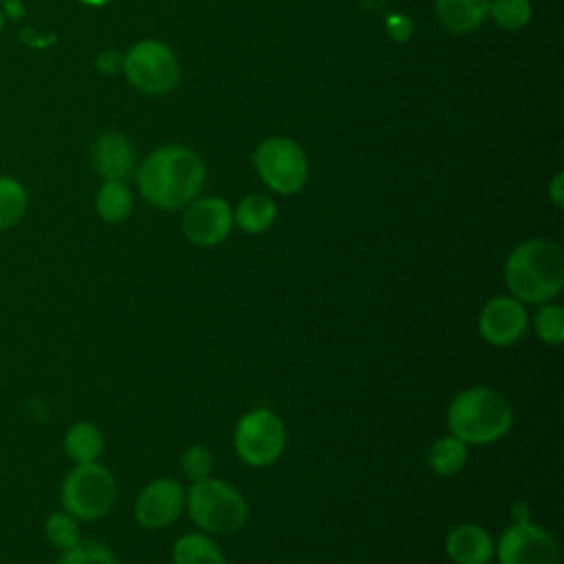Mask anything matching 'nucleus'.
<instances>
[{
    "instance_id": "a211bd4d",
    "label": "nucleus",
    "mask_w": 564,
    "mask_h": 564,
    "mask_svg": "<svg viewBox=\"0 0 564 564\" xmlns=\"http://www.w3.org/2000/svg\"><path fill=\"white\" fill-rule=\"evenodd\" d=\"M278 207L264 194H249L240 198L234 209V225H238L245 234H264L275 223Z\"/></svg>"
},
{
    "instance_id": "9b49d317",
    "label": "nucleus",
    "mask_w": 564,
    "mask_h": 564,
    "mask_svg": "<svg viewBox=\"0 0 564 564\" xmlns=\"http://www.w3.org/2000/svg\"><path fill=\"white\" fill-rule=\"evenodd\" d=\"M181 229L196 247H216L229 238L234 229V209L218 196L194 198L183 214Z\"/></svg>"
},
{
    "instance_id": "20e7f679",
    "label": "nucleus",
    "mask_w": 564,
    "mask_h": 564,
    "mask_svg": "<svg viewBox=\"0 0 564 564\" xmlns=\"http://www.w3.org/2000/svg\"><path fill=\"white\" fill-rule=\"evenodd\" d=\"M185 509L194 524L207 535H231L249 518L245 496L223 478H203L185 491Z\"/></svg>"
},
{
    "instance_id": "dca6fc26",
    "label": "nucleus",
    "mask_w": 564,
    "mask_h": 564,
    "mask_svg": "<svg viewBox=\"0 0 564 564\" xmlns=\"http://www.w3.org/2000/svg\"><path fill=\"white\" fill-rule=\"evenodd\" d=\"M62 447H64V454L75 465L97 463L104 454L106 438H104V432L95 423L77 421V423L66 427L64 438H62Z\"/></svg>"
},
{
    "instance_id": "7ed1b4c3",
    "label": "nucleus",
    "mask_w": 564,
    "mask_h": 564,
    "mask_svg": "<svg viewBox=\"0 0 564 564\" xmlns=\"http://www.w3.org/2000/svg\"><path fill=\"white\" fill-rule=\"evenodd\" d=\"M513 408L509 399L487 386L458 392L447 408V430L467 445H489L509 434Z\"/></svg>"
},
{
    "instance_id": "6e6552de",
    "label": "nucleus",
    "mask_w": 564,
    "mask_h": 564,
    "mask_svg": "<svg viewBox=\"0 0 564 564\" xmlns=\"http://www.w3.org/2000/svg\"><path fill=\"white\" fill-rule=\"evenodd\" d=\"M123 73L128 82L145 95H165L176 86L181 77L174 53L154 40L137 42L126 53Z\"/></svg>"
},
{
    "instance_id": "4468645a",
    "label": "nucleus",
    "mask_w": 564,
    "mask_h": 564,
    "mask_svg": "<svg viewBox=\"0 0 564 564\" xmlns=\"http://www.w3.org/2000/svg\"><path fill=\"white\" fill-rule=\"evenodd\" d=\"M496 542L491 533L474 522L456 524L445 538V553L454 564H489Z\"/></svg>"
},
{
    "instance_id": "c756f323",
    "label": "nucleus",
    "mask_w": 564,
    "mask_h": 564,
    "mask_svg": "<svg viewBox=\"0 0 564 564\" xmlns=\"http://www.w3.org/2000/svg\"><path fill=\"white\" fill-rule=\"evenodd\" d=\"M79 4H86V7H104V4H110L112 0H77Z\"/></svg>"
},
{
    "instance_id": "cd10ccee",
    "label": "nucleus",
    "mask_w": 564,
    "mask_h": 564,
    "mask_svg": "<svg viewBox=\"0 0 564 564\" xmlns=\"http://www.w3.org/2000/svg\"><path fill=\"white\" fill-rule=\"evenodd\" d=\"M95 66L104 75H117L119 70H123V55L117 48H106L97 55Z\"/></svg>"
},
{
    "instance_id": "f8f14e48",
    "label": "nucleus",
    "mask_w": 564,
    "mask_h": 564,
    "mask_svg": "<svg viewBox=\"0 0 564 564\" xmlns=\"http://www.w3.org/2000/svg\"><path fill=\"white\" fill-rule=\"evenodd\" d=\"M185 511V489L178 480L163 476L150 480L134 500V520L143 529H165Z\"/></svg>"
},
{
    "instance_id": "aec40b11",
    "label": "nucleus",
    "mask_w": 564,
    "mask_h": 564,
    "mask_svg": "<svg viewBox=\"0 0 564 564\" xmlns=\"http://www.w3.org/2000/svg\"><path fill=\"white\" fill-rule=\"evenodd\" d=\"M97 216L108 225L123 223L132 212V194L126 181H104L95 196Z\"/></svg>"
},
{
    "instance_id": "ddd939ff",
    "label": "nucleus",
    "mask_w": 564,
    "mask_h": 564,
    "mask_svg": "<svg viewBox=\"0 0 564 564\" xmlns=\"http://www.w3.org/2000/svg\"><path fill=\"white\" fill-rule=\"evenodd\" d=\"M90 161L104 181H126L134 170V148L128 137L106 132L93 143Z\"/></svg>"
},
{
    "instance_id": "412c9836",
    "label": "nucleus",
    "mask_w": 564,
    "mask_h": 564,
    "mask_svg": "<svg viewBox=\"0 0 564 564\" xmlns=\"http://www.w3.org/2000/svg\"><path fill=\"white\" fill-rule=\"evenodd\" d=\"M29 209L26 187L13 178L0 174V231L13 229Z\"/></svg>"
},
{
    "instance_id": "7c9ffc66",
    "label": "nucleus",
    "mask_w": 564,
    "mask_h": 564,
    "mask_svg": "<svg viewBox=\"0 0 564 564\" xmlns=\"http://www.w3.org/2000/svg\"><path fill=\"white\" fill-rule=\"evenodd\" d=\"M361 2H364V4H366V2H368V0H361ZM381 2H383V0H370V7H372V9H377V7H379V4H381Z\"/></svg>"
},
{
    "instance_id": "b1692460",
    "label": "nucleus",
    "mask_w": 564,
    "mask_h": 564,
    "mask_svg": "<svg viewBox=\"0 0 564 564\" xmlns=\"http://www.w3.org/2000/svg\"><path fill=\"white\" fill-rule=\"evenodd\" d=\"M57 564H119V560L106 544L82 540L77 546L62 551Z\"/></svg>"
},
{
    "instance_id": "423d86ee",
    "label": "nucleus",
    "mask_w": 564,
    "mask_h": 564,
    "mask_svg": "<svg viewBox=\"0 0 564 564\" xmlns=\"http://www.w3.org/2000/svg\"><path fill=\"white\" fill-rule=\"evenodd\" d=\"M286 447V427L269 408L247 410L234 427V449L249 467L273 465Z\"/></svg>"
},
{
    "instance_id": "9d476101",
    "label": "nucleus",
    "mask_w": 564,
    "mask_h": 564,
    "mask_svg": "<svg viewBox=\"0 0 564 564\" xmlns=\"http://www.w3.org/2000/svg\"><path fill=\"white\" fill-rule=\"evenodd\" d=\"M476 328L489 346L509 348L518 344L529 330L527 304L513 295H494L482 304Z\"/></svg>"
},
{
    "instance_id": "f3484780",
    "label": "nucleus",
    "mask_w": 564,
    "mask_h": 564,
    "mask_svg": "<svg viewBox=\"0 0 564 564\" xmlns=\"http://www.w3.org/2000/svg\"><path fill=\"white\" fill-rule=\"evenodd\" d=\"M172 564H227L218 542L203 533H183L172 546Z\"/></svg>"
},
{
    "instance_id": "6ab92c4d",
    "label": "nucleus",
    "mask_w": 564,
    "mask_h": 564,
    "mask_svg": "<svg viewBox=\"0 0 564 564\" xmlns=\"http://www.w3.org/2000/svg\"><path fill=\"white\" fill-rule=\"evenodd\" d=\"M469 445L454 434L438 436L427 449V465L438 476H456L465 469L469 458Z\"/></svg>"
},
{
    "instance_id": "5701e85b",
    "label": "nucleus",
    "mask_w": 564,
    "mask_h": 564,
    "mask_svg": "<svg viewBox=\"0 0 564 564\" xmlns=\"http://www.w3.org/2000/svg\"><path fill=\"white\" fill-rule=\"evenodd\" d=\"M529 322L542 344L560 346L564 341V308L553 300L538 304V311Z\"/></svg>"
},
{
    "instance_id": "1a4fd4ad",
    "label": "nucleus",
    "mask_w": 564,
    "mask_h": 564,
    "mask_svg": "<svg viewBox=\"0 0 564 564\" xmlns=\"http://www.w3.org/2000/svg\"><path fill=\"white\" fill-rule=\"evenodd\" d=\"M494 557L498 564H560V546L544 527L516 520L498 535Z\"/></svg>"
},
{
    "instance_id": "f257e3e1",
    "label": "nucleus",
    "mask_w": 564,
    "mask_h": 564,
    "mask_svg": "<svg viewBox=\"0 0 564 564\" xmlns=\"http://www.w3.org/2000/svg\"><path fill=\"white\" fill-rule=\"evenodd\" d=\"M205 165L187 148L167 145L150 152L137 170L141 196L159 209L187 207L203 189Z\"/></svg>"
},
{
    "instance_id": "f03ea898",
    "label": "nucleus",
    "mask_w": 564,
    "mask_h": 564,
    "mask_svg": "<svg viewBox=\"0 0 564 564\" xmlns=\"http://www.w3.org/2000/svg\"><path fill=\"white\" fill-rule=\"evenodd\" d=\"M505 284L509 295L522 304H544L564 289V249L546 238L524 240L505 260Z\"/></svg>"
},
{
    "instance_id": "a878e982",
    "label": "nucleus",
    "mask_w": 564,
    "mask_h": 564,
    "mask_svg": "<svg viewBox=\"0 0 564 564\" xmlns=\"http://www.w3.org/2000/svg\"><path fill=\"white\" fill-rule=\"evenodd\" d=\"M181 469L189 482L209 478L214 469V456L205 445H189L181 454Z\"/></svg>"
},
{
    "instance_id": "c85d7f7f",
    "label": "nucleus",
    "mask_w": 564,
    "mask_h": 564,
    "mask_svg": "<svg viewBox=\"0 0 564 564\" xmlns=\"http://www.w3.org/2000/svg\"><path fill=\"white\" fill-rule=\"evenodd\" d=\"M551 200L555 207H562V174H557L551 183Z\"/></svg>"
},
{
    "instance_id": "2f4dec72",
    "label": "nucleus",
    "mask_w": 564,
    "mask_h": 564,
    "mask_svg": "<svg viewBox=\"0 0 564 564\" xmlns=\"http://www.w3.org/2000/svg\"><path fill=\"white\" fill-rule=\"evenodd\" d=\"M2 26H4V11L0 9V31H2Z\"/></svg>"
},
{
    "instance_id": "0eeeda50",
    "label": "nucleus",
    "mask_w": 564,
    "mask_h": 564,
    "mask_svg": "<svg viewBox=\"0 0 564 564\" xmlns=\"http://www.w3.org/2000/svg\"><path fill=\"white\" fill-rule=\"evenodd\" d=\"M253 165L264 185L278 194H295L308 178L304 150L286 137H271L262 141L253 152Z\"/></svg>"
},
{
    "instance_id": "bb28decb",
    "label": "nucleus",
    "mask_w": 564,
    "mask_h": 564,
    "mask_svg": "<svg viewBox=\"0 0 564 564\" xmlns=\"http://www.w3.org/2000/svg\"><path fill=\"white\" fill-rule=\"evenodd\" d=\"M386 29H388V33H390L397 42H405V40H410V37H412V33H414V24H412V20H410L408 15H399V13L388 15V20H386Z\"/></svg>"
},
{
    "instance_id": "393cba45",
    "label": "nucleus",
    "mask_w": 564,
    "mask_h": 564,
    "mask_svg": "<svg viewBox=\"0 0 564 564\" xmlns=\"http://www.w3.org/2000/svg\"><path fill=\"white\" fill-rule=\"evenodd\" d=\"M489 15L502 29H520L531 20L529 0H491Z\"/></svg>"
},
{
    "instance_id": "39448f33",
    "label": "nucleus",
    "mask_w": 564,
    "mask_h": 564,
    "mask_svg": "<svg viewBox=\"0 0 564 564\" xmlns=\"http://www.w3.org/2000/svg\"><path fill=\"white\" fill-rule=\"evenodd\" d=\"M117 500L115 474L97 463L75 465L62 480L59 502L62 509L84 522L101 520L110 513Z\"/></svg>"
},
{
    "instance_id": "2eb2a0df",
    "label": "nucleus",
    "mask_w": 564,
    "mask_h": 564,
    "mask_svg": "<svg viewBox=\"0 0 564 564\" xmlns=\"http://www.w3.org/2000/svg\"><path fill=\"white\" fill-rule=\"evenodd\" d=\"M491 0H436L434 11L438 22L452 33H469L489 15Z\"/></svg>"
},
{
    "instance_id": "4be33fe9",
    "label": "nucleus",
    "mask_w": 564,
    "mask_h": 564,
    "mask_svg": "<svg viewBox=\"0 0 564 564\" xmlns=\"http://www.w3.org/2000/svg\"><path fill=\"white\" fill-rule=\"evenodd\" d=\"M44 538L48 540L51 546H55L59 553L77 546L82 542V529L79 520L73 518L68 511L59 509L48 513L44 520Z\"/></svg>"
}]
</instances>
